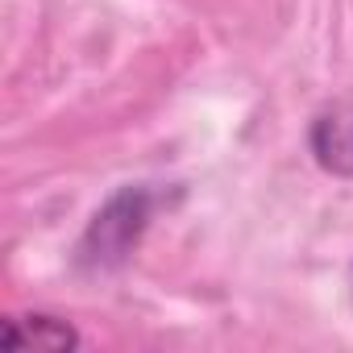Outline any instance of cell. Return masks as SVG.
Returning a JSON list of instances; mask_svg holds the SVG:
<instances>
[{"label":"cell","mask_w":353,"mask_h":353,"mask_svg":"<svg viewBox=\"0 0 353 353\" xmlns=\"http://www.w3.org/2000/svg\"><path fill=\"white\" fill-rule=\"evenodd\" d=\"M312 154L332 174H353V104H332L312 121Z\"/></svg>","instance_id":"obj_2"},{"label":"cell","mask_w":353,"mask_h":353,"mask_svg":"<svg viewBox=\"0 0 353 353\" xmlns=\"http://www.w3.org/2000/svg\"><path fill=\"white\" fill-rule=\"evenodd\" d=\"M162 196L145 183H129L104 200V208L92 216L83 241H79V266L88 270H117L129 262L137 241L145 237Z\"/></svg>","instance_id":"obj_1"},{"label":"cell","mask_w":353,"mask_h":353,"mask_svg":"<svg viewBox=\"0 0 353 353\" xmlns=\"http://www.w3.org/2000/svg\"><path fill=\"white\" fill-rule=\"evenodd\" d=\"M5 345L9 349H67L75 345V332L50 316H30V320H9L5 324Z\"/></svg>","instance_id":"obj_3"}]
</instances>
